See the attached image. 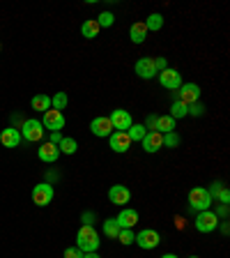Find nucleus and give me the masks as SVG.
<instances>
[{"mask_svg":"<svg viewBox=\"0 0 230 258\" xmlns=\"http://www.w3.org/2000/svg\"><path fill=\"white\" fill-rule=\"evenodd\" d=\"M108 145H111L113 152H127L129 148H131V139H129L127 132H113L111 136H108Z\"/></svg>","mask_w":230,"mask_h":258,"instance_id":"9b49d317","label":"nucleus"},{"mask_svg":"<svg viewBox=\"0 0 230 258\" xmlns=\"http://www.w3.org/2000/svg\"><path fill=\"white\" fill-rule=\"evenodd\" d=\"M95 221V212H83V226H92Z\"/></svg>","mask_w":230,"mask_h":258,"instance_id":"4c0bfd02","label":"nucleus"},{"mask_svg":"<svg viewBox=\"0 0 230 258\" xmlns=\"http://www.w3.org/2000/svg\"><path fill=\"white\" fill-rule=\"evenodd\" d=\"M157 79H159V83L166 88V90H180V86H182V74H180L177 70H171V67L164 70V72H159Z\"/></svg>","mask_w":230,"mask_h":258,"instance_id":"0eeeda50","label":"nucleus"},{"mask_svg":"<svg viewBox=\"0 0 230 258\" xmlns=\"http://www.w3.org/2000/svg\"><path fill=\"white\" fill-rule=\"evenodd\" d=\"M58 148H60V152H64V155H74V152L79 150V143H76L74 139H62Z\"/></svg>","mask_w":230,"mask_h":258,"instance_id":"a878e982","label":"nucleus"},{"mask_svg":"<svg viewBox=\"0 0 230 258\" xmlns=\"http://www.w3.org/2000/svg\"><path fill=\"white\" fill-rule=\"evenodd\" d=\"M189 258H198V256H189Z\"/></svg>","mask_w":230,"mask_h":258,"instance_id":"a19ab883","label":"nucleus"},{"mask_svg":"<svg viewBox=\"0 0 230 258\" xmlns=\"http://www.w3.org/2000/svg\"><path fill=\"white\" fill-rule=\"evenodd\" d=\"M189 205H191L193 210H198V212H203V210H209V205H212V196H209L207 189L193 187L191 191H189Z\"/></svg>","mask_w":230,"mask_h":258,"instance_id":"7ed1b4c3","label":"nucleus"},{"mask_svg":"<svg viewBox=\"0 0 230 258\" xmlns=\"http://www.w3.org/2000/svg\"><path fill=\"white\" fill-rule=\"evenodd\" d=\"M64 106H67V95H64V92H55V95L51 97V108L64 111Z\"/></svg>","mask_w":230,"mask_h":258,"instance_id":"bb28decb","label":"nucleus"},{"mask_svg":"<svg viewBox=\"0 0 230 258\" xmlns=\"http://www.w3.org/2000/svg\"><path fill=\"white\" fill-rule=\"evenodd\" d=\"M193 226H196L198 233H212V231H216V226H219V215L212 212V210H203V212H198Z\"/></svg>","mask_w":230,"mask_h":258,"instance_id":"f03ea898","label":"nucleus"},{"mask_svg":"<svg viewBox=\"0 0 230 258\" xmlns=\"http://www.w3.org/2000/svg\"><path fill=\"white\" fill-rule=\"evenodd\" d=\"M108 201H111L113 205H120V208H124V205L131 201V191H129L124 184H113V187L108 189Z\"/></svg>","mask_w":230,"mask_h":258,"instance_id":"9d476101","label":"nucleus"},{"mask_svg":"<svg viewBox=\"0 0 230 258\" xmlns=\"http://www.w3.org/2000/svg\"><path fill=\"white\" fill-rule=\"evenodd\" d=\"M64 136L60 134V132H51V141H48V143H53V145H60V141H62Z\"/></svg>","mask_w":230,"mask_h":258,"instance_id":"e433bc0d","label":"nucleus"},{"mask_svg":"<svg viewBox=\"0 0 230 258\" xmlns=\"http://www.w3.org/2000/svg\"><path fill=\"white\" fill-rule=\"evenodd\" d=\"M81 35L86 39H95L97 35H99V23H97L95 19H88V21L81 26Z\"/></svg>","mask_w":230,"mask_h":258,"instance_id":"4be33fe9","label":"nucleus"},{"mask_svg":"<svg viewBox=\"0 0 230 258\" xmlns=\"http://www.w3.org/2000/svg\"><path fill=\"white\" fill-rule=\"evenodd\" d=\"M37 155H39V159H42L44 164H55L58 157H60V148L58 145H53V143H42L39 145V150H37Z\"/></svg>","mask_w":230,"mask_h":258,"instance_id":"dca6fc26","label":"nucleus"},{"mask_svg":"<svg viewBox=\"0 0 230 258\" xmlns=\"http://www.w3.org/2000/svg\"><path fill=\"white\" fill-rule=\"evenodd\" d=\"M64 258H83V251L79 247H69L64 249Z\"/></svg>","mask_w":230,"mask_h":258,"instance_id":"473e14b6","label":"nucleus"},{"mask_svg":"<svg viewBox=\"0 0 230 258\" xmlns=\"http://www.w3.org/2000/svg\"><path fill=\"white\" fill-rule=\"evenodd\" d=\"M221 189H223V184H221V182H212V187L207 189V191H209V196H212V201H214L216 196H219V191H221Z\"/></svg>","mask_w":230,"mask_h":258,"instance_id":"f704fd0d","label":"nucleus"},{"mask_svg":"<svg viewBox=\"0 0 230 258\" xmlns=\"http://www.w3.org/2000/svg\"><path fill=\"white\" fill-rule=\"evenodd\" d=\"M200 99V88L198 83H182L180 86V99L177 102H182V104H196Z\"/></svg>","mask_w":230,"mask_h":258,"instance_id":"f8f14e48","label":"nucleus"},{"mask_svg":"<svg viewBox=\"0 0 230 258\" xmlns=\"http://www.w3.org/2000/svg\"><path fill=\"white\" fill-rule=\"evenodd\" d=\"M32 111H39V113H46L48 108H51V97L48 95H35L30 102Z\"/></svg>","mask_w":230,"mask_h":258,"instance_id":"412c9836","label":"nucleus"},{"mask_svg":"<svg viewBox=\"0 0 230 258\" xmlns=\"http://www.w3.org/2000/svg\"><path fill=\"white\" fill-rule=\"evenodd\" d=\"M90 129H92V134L99 136V139H106V136H111L115 129H113L111 120L106 118V115H99V118H95L90 122Z\"/></svg>","mask_w":230,"mask_h":258,"instance_id":"4468645a","label":"nucleus"},{"mask_svg":"<svg viewBox=\"0 0 230 258\" xmlns=\"http://www.w3.org/2000/svg\"><path fill=\"white\" fill-rule=\"evenodd\" d=\"M108 120H111V124H113V129H115V132H127V129L134 124L131 113L124 111V108H115V111L108 115Z\"/></svg>","mask_w":230,"mask_h":258,"instance_id":"423d86ee","label":"nucleus"},{"mask_svg":"<svg viewBox=\"0 0 230 258\" xmlns=\"http://www.w3.org/2000/svg\"><path fill=\"white\" fill-rule=\"evenodd\" d=\"M0 48H3V44H0Z\"/></svg>","mask_w":230,"mask_h":258,"instance_id":"79ce46f5","label":"nucleus"},{"mask_svg":"<svg viewBox=\"0 0 230 258\" xmlns=\"http://www.w3.org/2000/svg\"><path fill=\"white\" fill-rule=\"evenodd\" d=\"M152 60H155L157 74H159V72H164V70H168V60L166 58H161V55H159V58H152Z\"/></svg>","mask_w":230,"mask_h":258,"instance_id":"72a5a7b5","label":"nucleus"},{"mask_svg":"<svg viewBox=\"0 0 230 258\" xmlns=\"http://www.w3.org/2000/svg\"><path fill=\"white\" fill-rule=\"evenodd\" d=\"M115 219H118L120 228H134V226L138 224V212L131 208H122V212H120Z\"/></svg>","mask_w":230,"mask_h":258,"instance_id":"a211bd4d","label":"nucleus"},{"mask_svg":"<svg viewBox=\"0 0 230 258\" xmlns=\"http://www.w3.org/2000/svg\"><path fill=\"white\" fill-rule=\"evenodd\" d=\"M127 134H129V139H131V143H134V141H143L145 139L147 129H145V124H131V127L127 129Z\"/></svg>","mask_w":230,"mask_h":258,"instance_id":"393cba45","label":"nucleus"},{"mask_svg":"<svg viewBox=\"0 0 230 258\" xmlns=\"http://www.w3.org/2000/svg\"><path fill=\"white\" fill-rule=\"evenodd\" d=\"M155 132H159V134H171V132H175V120H173L171 115H159L155 122Z\"/></svg>","mask_w":230,"mask_h":258,"instance_id":"aec40b11","label":"nucleus"},{"mask_svg":"<svg viewBox=\"0 0 230 258\" xmlns=\"http://www.w3.org/2000/svg\"><path fill=\"white\" fill-rule=\"evenodd\" d=\"M129 37H131V42L134 44H143L145 37H147V28H145L143 21H136L134 26L129 28Z\"/></svg>","mask_w":230,"mask_h":258,"instance_id":"6ab92c4d","label":"nucleus"},{"mask_svg":"<svg viewBox=\"0 0 230 258\" xmlns=\"http://www.w3.org/2000/svg\"><path fill=\"white\" fill-rule=\"evenodd\" d=\"M0 143L5 145V148H19V143H21V132H19L16 127L3 129V134H0Z\"/></svg>","mask_w":230,"mask_h":258,"instance_id":"f3484780","label":"nucleus"},{"mask_svg":"<svg viewBox=\"0 0 230 258\" xmlns=\"http://www.w3.org/2000/svg\"><path fill=\"white\" fill-rule=\"evenodd\" d=\"M136 74L140 76V79L150 81L157 76V67H155V60L152 58H140L138 62H136Z\"/></svg>","mask_w":230,"mask_h":258,"instance_id":"2eb2a0df","label":"nucleus"},{"mask_svg":"<svg viewBox=\"0 0 230 258\" xmlns=\"http://www.w3.org/2000/svg\"><path fill=\"white\" fill-rule=\"evenodd\" d=\"M140 143H143V150L147 152V155H155V152H159L161 148H164V134H159V132H147Z\"/></svg>","mask_w":230,"mask_h":258,"instance_id":"ddd939ff","label":"nucleus"},{"mask_svg":"<svg viewBox=\"0 0 230 258\" xmlns=\"http://www.w3.org/2000/svg\"><path fill=\"white\" fill-rule=\"evenodd\" d=\"M97 23H99V28H111L113 23H115V16H113L111 12H102L99 19H97Z\"/></svg>","mask_w":230,"mask_h":258,"instance_id":"c756f323","label":"nucleus"},{"mask_svg":"<svg viewBox=\"0 0 230 258\" xmlns=\"http://www.w3.org/2000/svg\"><path fill=\"white\" fill-rule=\"evenodd\" d=\"M120 231H122V228H120V224H118V219H115V217H111V219L104 221V235H106V237L118 240V233Z\"/></svg>","mask_w":230,"mask_h":258,"instance_id":"5701e85b","label":"nucleus"},{"mask_svg":"<svg viewBox=\"0 0 230 258\" xmlns=\"http://www.w3.org/2000/svg\"><path fill=\"white\" fill-rule=\"evenodd\" d=\"M136 244H138L140 249H155L157 244L161 242V235L155 231V228H143V231L136 235Z\"/></svg>","mask_w":230,"mask_h":258,"instance_id":"1a4fd4ad","label":"nucleus"},{"mask_svg":"<svg viewBox=\"0 0 230 258\" xmlns=\"http://www.w3.org/2000/svg\"><path fill=\"white\" fill-rule=\"evenodd\" d=\"M83 258H102L97 251H90V253H83Z\"/></svg>","mask_w":230,"mask_h":258,"instance_id":"58836bf2","label":"nucleus"},{"mask_svg":"<svg viewBox=\"0 0 230 258\" xmlns=\"http://www.w3.org/2000/svg\"><path fill=\"white\" fill-rule=\"evenodd\" d=\"M99 244H102L99 233H97L92 226H81V231L76 233V247L83 253H90V251H97Z\"/></svg>","mask_w":230,"mask_h":258,"instance_id":"f257e3e1","label":"nucleus"},{"mask_svg":"<svg viewBox=\"0 0 230 258\" xmlns=\"http://www.w3.org/2000/svg\"><path fill=\"white\" fill-rule=\"evenodd\" d=\"M161 258H180V256H177V253H164Z\"/></svg>","mask_w":230,"mask_h":258,"instance_id":"ea45409f","label":"nucleus"},{"mask_svg":"<svg viewBox=\"0 0 230 258\" xmlns=\"http://www.w3.org/2000/svg\"><path fill=\"white\" fill-rule=\"evenodd\" d=\"M118 240H120V244H124V247H129V244H134L136 235H134V233H131V228H122V231L118 233Z\"/></svg>","mask_w":230,"mask_h":258,"instance_id":"c85d7f7f","label":"nucleus"},{"mask_svg":"<svg viewBox=\"0 0 230 258\" xmlns=\"http://www.w3.org/2000/svg\"><path fill=\"white\" fill-rule=\"evenodd\" d=\"M203 113H205V108H203V104H200V102L189 104V106H187V115H193V118H198V115H203Z\"/></svg>","mask_w":230,"mask_h":258,"instance_id":"2f4dec72","label":"nucleus"},{"mask_svg":"<svg viewBox=\"0 0 230 258\" xmlns=\"http://www.w3.org/2000/svg\"><path fill=\"white\" fill-rule=\"evenodd\" d=\"M64 122H67V120H64L62 111H55V108H48L42 118V127L51 129V132H60V129L64 127Z\"/></svg>","mask_w":230,"mask_h":258,"instance_id":"6e6552de","label":"nucleus"},{"mask_svg":"<svg viewBox=\"0 0 230 258\" xmlns=\"http://www.w3.org/2000/svg\"><path fill=\"white\" fill-rule=\"evenodd\" d=\"M171 118L177 120V118H187V104L182 102H173L171 106Z\"/></svg>","mask_w":230,"mask_h":258,"instance_id":"cd10ccee","label":"nucleus"},{"mask_svg":"<svg viewBox=\"0 0 230 258\" xmlns=\"http://www.w3.org/2000/svg\"><path fill=\"white\" fill-rule=\"evenodd\" d=\"M145 28H147V32H157V30H161V28H164V16L161 14H150L147 16V19H145Z\"/></svg>","mask_w":230,"mask_h":258,"instance_id":"b1692460","label":"nucleus"},{"mask_svg":"<svg viewBox=\"0 0 230 258\" xmlns=\"http://www.w3.org/2000/svg\"><path fill=\"white\" fill-rule=\"evenodd\" d=\"M19 132H21V139L30 141V143H39L46 129L42 127V122H39V120L32 118V120H26V122H23V127L19 129Z\"/></svg>","mask_w":230,"mask_h":258,"instance_id":"20e7f679","label":"nucleus"},{"mask_svg":"<svg viewBox=\"0 0 230 258\" xmlns=\"http://www.w3.org/2000/svg\"><path fill=\"white\" fill-rule=\"evenodd\" d=\"M53 196H55V191L48 182H39L32 189V203L39 205V208H46V205L53 201Z\"/></svg>","mask_w":230,"mask_h":258,"instance_id":"39448f33","label":"nucleus"},{"mask_svg":"<svg viewBox=\"0 0 230 258\" xmlns=\"http://www.w3.org/2000/svg\"><path fill=\"white\" fill-rule=\"evenodd\" d=\"M177 145H180V136H177L175 132L164 134V148H177Z\"/></svg>","mask_w":230,"mask_h":258,"instance_id":"7c9ffc66","label":"nucleus"},{"mask_svg":"<svg viewBox=\"0 0 230 258\" xmlns=\"http://www.w3.org/2000/svg\"><path fill=\"white\" fill-rule=\"evenodd\" d=\"M216 199H219L221 201V205H228V201H230V194H228V189H221V191H219V196H216Z\"/></svg>","mask_w":230,"mask_h":258,"instance_id":"c9c22d12","label":"nucleus"}]
</instances>
